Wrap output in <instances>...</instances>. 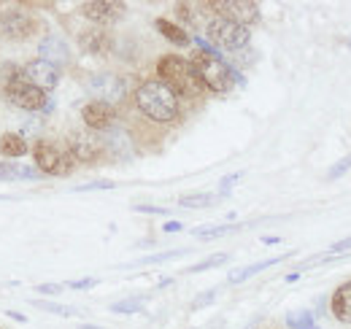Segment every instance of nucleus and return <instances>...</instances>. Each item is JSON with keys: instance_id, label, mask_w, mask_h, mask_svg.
Listing matches in <instances>:
<instances>
[{"instance_id": "473e14b6", "label": "nucleus", "mask_w": 351, "mask_h": 329, "mask_svg": "<svg viewBox=\"0 0 351 329\" xmlns=\"http://www.w3.org/2000/svg\"><path fill=\"white\" fill-rule=\"evenodd\" d=\"M214 300H217V291H214V289H211V291H203V294H200V297H197V300L192 302V310H200V308L211 305Z\"/></svg>"}, {"instance_id": "6e6552de", "label": "nucleus", "mask_w": 351, "mask_h": 329, "mask_svg": "<svg viewBox=\"0 0 351 329\" xmlns=\"http://www.w3.org/2000/svg\"><path fill=\"white\" fill-rule=\"evenodd\" d=\"M87 92L92 95V100L119 106L128 97V82L117 73H92L87 79Z\"/></svg>"}, {"instance_id": "f257e3e1", "label": "nucleus", "mask_w": 351, "mask_h": 329, "mask_svg": "<svg viewBox=\"0 0 351 329\" xmlns=\"http://www.w3.org/2000/svg\"><path fill=\"white\" fill-rule=\"evenodd\" d=\"M132 100L143 117H149L157 124H173L181 114V97L173 89H168L160 79H149V82L141 84L135 89Z\"/></svg>"}, {"instance_id": "79ce46f5", "label": "nucleus", "mask_w": 351, "mask_h": 329, "mask_svg": "<svg viewBox=\"0 0 351 329\" xmlns=\"http://www.w3.org/2000/svg\"><path fill=\"white\" fill-rule=\"evenodd\" d=\"M298 278H300V273H295V270H292V273H289V276H287V284H295V281H298Z\"/></svg>"}, {"instance_id": "423d86ee", "label": "nucleus", "mask_w": 351, "mask_h": 329, "mask_svg": "<svg viewBox=\"0 0 351 329\" xmlns=\"http://www.w3.org/2000/svg\"><path fill=\"white\" fill-rule=\"evenodd\" d=\"M5 100L11 103V106H16V108H22V111H54V100H49L46 97L44 89H38V86H33L30 82H11L5 84Z\"/></svg>"}, {"instance_id": "1a4fd4ad", "label": "nucleus", "mask_w": 351, "mask_h": 329, "mask_svg": "<svg viewBox=\"0 0 351 329\" xmlns=\"http://www.w3.org/2000/svg\"><path fill=\"white\" fill-rule=\"evenodd\" d=\"M206 8L217 11L221 19H230V22L243 25V27H252L263 19L260 5L254 0H214V3H206Z\"/></svg>"}, {"instance_id": "4468645a", "label": "nucleus", "mask_w": 351, "mask_h": 329, "mask_svg": "<svg viewBox=\"0 0 351 329\" xmlns=\"http://www.w3.org/2000/svg\"><path fill=\"white\" fill-rule=\"evenodd\" d=\"M79 49L89 57H108L114 51V36L106 27H87L79 33Z\"/></svg>"}, {"instance_id": "9b49d317", "label": "nucleus", "mask_w": 351, "mask_h": 329, "mask_svg": "<svg viewBox=\"0 0 351 329\" xmlns=\"http://www.w3.org/2000/svg\"><path fill=\"white\" fill-rule=\"evenodd\" d=\"M38 22L25 14V11H16V8H8L0 14V38H8V41H25L36 33Z\"/></svg>"}, {"instance_id": "c9c22d12", "label": "nucleus", "mask_w": 351, "mask_h": 329, "mask_svg": "<svg viewBox=\"0 0 351 329\" xmlns=\"http://www.w3.org/2000/svg\"><path fill=\"white\" fill-rule=\"evenodd\" d=\"M135 213H149V216H168V208H157V206H135Z\"/></svg>"}, {"instance_id": "412c9836", "label": "nucleus", "mask_w": 351, "mask_h": 329, "mask_svg": "<svg viewBox=\"0 0 351 329\" xmlns=\"http://www.w3.org/2000/svg\"><path fill=\"white\" fill-rule=\"evenodd\" d=\"M154 30L165 38V41H171L173 46H189L192 43V36L181 27V25H176L171 19H165V16H160V19H154Z\"/></svg>"}, {"instance_id": "cd10ccee", "label": "nucleus", "mask_w": 351, "mask_h": 329, "mask_svg": "<svg viewBox=\"0 0 351 329\" xmlns=\"http://www.w3.org/2000/svg\"><path fill=\"white\" fill-rule=\"evenodd\" d=\"M287 324H289V329H319L313 321V313H308V310L306 313H289Z\"/></svg>"}, {"instance_id": "c85d7f7f", "label": "nucleus", "mask_w": 351, "mask_h": 329, "mask_svg": "<svg viewBox=\"0 0 351 329\" xmlns=\"http://www.w3.org/2000/svg\"><path fill=\"white\" fill-rule=\"evenodd\" d=\"M0 76H3L5 84L22 82V79H25V71H22L19 65H14V62H3V65H0Z\"/></svg>"}, {"instance_id": "a211bd4d", "label": "nucleus", "mask_w": 351, "mask_h": 329, "mask_svg": "<svg viewBox=\"0 0 351 329\" xmlns=\"http://www.w3.org/2000/svg\"><path fill=\"white\" fill-rule=\"evenodd\" d=\"M44 173L36 164H19L14 160H3L0 162V181H36Z\"/></svg>"}, {"instance_id": "ddd939ff", "label": "nucleus", "mask_w": 351, "mask_h": 329, "mask_svg": "<svg viewBox=\"0 0 351 329\" xmlns=\"http://www.w3.org/2000/svg\"><path fill=\"white\" fill-rule=\"evenodd\" d=\"M22 71H25V82H30L33 86H38V89H54L60 79H62V73H60V68L57 65H51V62H46V60H30L27 65H22Z\"/></svg>"}, {"instance_id": "f704fd0d", "label": "nucleus", "mask_w": 351, "mask_h": 329, "mask_svg": "<svg viewBox=\"0 0 351 329\" xmlns=\"http://www.w3.org/2000/svg\"><path fill=\"white\" fill-rule=\"evenodd\" d=\"M241 175H243V173H230V175H224V178L219 181V192H221V195H230L232 184H235V181H241Z\"/></svg>"}, {"instance_id": "ea45409f", "label": "nucleus", "mask_w": 351, "mask_h": 329, "mask_svg": "<svg viewBox=\"0 0 351 329\" xmlns=\"http://www.w3.org/2000/svg\"><path fill=\"white\" fill-rule=\"evenodd\" d=\"M162 230H165V232H181V230H184V224H181V221H168Z\"/></svg>"}, {"instance_id": "393cba45", "label": "nucleus", "mask_w": 351, "mask_h": 329, "mask_svg": "<svg viewBox=\"0 0 351 329\" xmlns=\"http://www.w3.org/2000/svg\"><path fill=\"white\" fill-rule=\"evenodd\" d=\"M217 203V197L214 195H208V192H195V195H184L181 200H178V206L181 208H208Z\"/></svg>"}, {"instance_id": "f03ea898", "label": "nucleus", "mask_w": 351, "mask_h": 329, "mask_svg": "<svg viewBox=\"0 0 351 329\" xmlns=\"http://www.w3.org/2000/svg\"><path fill=\"white\" fill-rule=\"evenodd\" d=\"M157 76L168 89H173L178 97L197 100L206 92V86L200 84L197 73L192 71V62L186 57H181V54H162L157 60Z\"/></svg>"}, {"instance_id": "f3484780", "label": "nucleus", "mask_w": 351, "mask_h": 329, "mask_svg": "<svg viewBox=\"0 0 351 329\" xmlns=\"http://www.w3.org/2000/svg\"><path fill=\"white\" fill-rule=\"evenodd\" d=\"M289 256H295V251H284V254H278V256H267V259H260V262H254V265H246V267H241V270H235V273H230V284H243V281H249V278H254L257 273H263L267 267H276V265H281V262H287Z\"/></svg>"}, {"instance_id": "6ab92c4d", "label": "nucleus", "mask_w": 351, "mask_h": 329, "mask_svg": "<svg viewBox=\"0 0 351 329\" xmlns=\"http://www.w3.org/2000/svg\"><path fill=\"white\" fill-rule=\"evenodd\" d=\"M330 310H332V316H335L338 321L351 324V281L341 284V287L332 291V297H330Z\"/></svg>"}, {"instance_id": "e433bc0d", "label": "nucleus", "mask_w": 351, "mask_h": 329, "mask_svg": "<svg viewBox=\"0 0 351 329\" xmlns=\"http://www.w3.org/2000/svg\"><path fill=\"white\" fill-rule=\"evenodd\" d=\"M68 287L76 289V291H84V289L97 287V278H79V281H68Z\"/></svg>"}, {"instance_id": "b1692460", "label": "nucleus", "mask_w": 351, "mask_h": 329, "mask_svg": "<svg viewBox=\"0 0 351 329\" xmlns=\"http://www.w3.org/2000/svg\"><path fill=\"white\" fill-rule=\"evenodd\" d=\"M230 262V254H214V256H206V259H200L197 265H192V267H186L184 273H203V270H214V267H219V265H227Z\"/></svg>"}, {"instance_id": "72a5a7b5", "label": "nucleus", "mask_w": 351, "mask_h": 329, "mask_svg": "<svg viewBox=\"0 0 351 329\" xmlns=\"http://www.w3.org/2000/svg\"><path fill=\"white\" fill-rule=\"evenodd\" d=\"M330 251V256H341V254H349L351 251V235L349 238H343V241H338V243H332V246L327 248Z\"/></svg>"}, {"instance_id": "aec40b11", "label": "nucleus", "mask_w": 351, "mask_h": 329, "mask_svg": "<svg viewBox=\"0 0 351 329\" xmlns=\"http://www.w3.org/2000/svg\"><path fill=\"white\" fill-rule=\"evenodd\" d=\"M30 149H33V146H30L27 138L19 135V132H5V135H0V154H3V160H19V157H25Z\"/></svg>"}, {"instance_id": "58836bf2", "label": "nucleus", "mask_w": 351, "mask_h": 329, "mask_svg": "<svg viewBox=\"0 0 351 329\" xmlns=\"http://www.w3.org/2000/svg\"><path fill=\"white\" fill-rule=\"evenodd\" d=\"M5 316H8V319H14L16 324H27V316H22L19 310H5Z\"/></svg>"}, {"instance_id": "dca6fc26", "label": "nucleus", "mask_w": 351, "mask_h": 329, "mask_svg": "<svg viewBox=\"0 0 351 329\" xmlns=\"http://www.w3.org/2000/svg\"><path fill=\"white\" fill-rule=\"evenodd\" d=\"M103 143H106V154L117 157V160H132V143L130 135L122 130V127H114L108 132H103Z\"/></svg>"}, {"instance_id": "4be33fe9", "label": "nucleus", "mask_w": 351, "mask_h": 329, "mask_svg": "<svg viewBox=\"0 0 351 329\" xmlns=\"http://www.w3.org/2000/svg\"><path fill=\"white\" fill-rule=\"evenodd\" d=\"M238 230H243V224H217V227H197V230H192V235L197 241H217V238H224Z\"/></svg>"}, {"instance_id": "0eeeda50", "label": "nucleus", "mask_w": 351, "mask_h": 329, "mask_svg": "<svg viewBox=\"0 0 351 329\" xmlns=\"http://www.w3.org/2000/svg\"><path fill=\"white\" fill-rule=\"evenodd\" d=\"M68 151L73 154V160L82 164H95L106 157V143L103 135L92 132V130H76L68 138Z\"/></svg>"}, {"instance_id": "f8f14e48", "label": "nucleus", "mask_w": 351, "mask_h": 329, "mask_svg": "<svg viewBox=\"0 0 351 329\" xmlns=\"http://www.w3.org/2000/svg\"><path fill=\"white\" fill-rule=\"evenodd\" d=\"M117 119H119L117 106H108V103H100V100H89L87 106L82 108V122L87 124V130L97 132V135L114 130Z\"/></svg>"}, {"instance_id": "2eb2a0df", "label": "nucleus", "mask_w": 351, "mask_h": 329, "mask_svg": "<svg viewBox=\"0 0 351 329\" xmlns=\"http://www.w3.org/2000/svg\"><path fill=\"white\" fill-rule=\"evenodd\" d=\"M38 54H41V60L57 65V68L71 62V49H68V43L62 41L60 36H46L44 41L38 43Z\"/></svg>"}, {"instance_id": "20e7f679", "label": "nucleus", "mask_w": 351, "mask_h": 329, "mask_svg": "<svg viewBox=\"0 0 351 329\" xmlns=\"http://www.w3.org/2000/svg\"><path fill=\"white\" fill-rule=\"evenodd\" d=\"M33 162L36 167L44 173V175H54V178H65V175H71L73 173V167H76V160H73V154L68 151V146H62V143H57V141H36L33 143Z\"/></svg>"}, {"instance_id": "9d476101", "label": "nucleus", "mask_w": 351, "mask_h": 329, "mask_svg": "<svg viewBox=\"0 0 351 329\" xmlns=\"http://www.w3.org/2000/svg\"><path fill=\"white\" fill-rule=\"evenodd\" d=\"M79 14L89 22H95V27H106V25L125 19L128 5L117 0H87V3H79Z\"/></svg>"}, {"instance_id": "7ed1b4c3", "label": "nucleus", "mask_w": 351, "mask_h": 329, "mask_svg": "<svg viewBox=\"0 0 351 329\" xmlns=\"http://www.w3.org/2000/svg\"><path fill=\"white\" fill-rule=\"evenodd\" d=\"M189 62H192V71L197 73L200 84H203L208 92H214V95H227L235 84H241V86L246 84L243 76H241L238 71H232L219 54L195 51V54L189 57Z\"/></svg>"}, {"instance_id": "4c0bfd02", "label": "nucleus", "mask_w": 351, "mask_h": 329, "mask_svg": "<svg viewBox=\"0 0 351 329\" xmlns=\"http://www.w3.org/2000/svg\"><path fill=\"white\" fill-rule=\"evenodd\" d=\"M36 291H38V294H49V297H54V294H60V291H62V284H38Z\"/></svg>"}, {"instance_id": "7c9ffc66", "label": "nucleus", "mask_w": 351, "mask_h": 329, "mask_svg": "<svg viewBox=\"0 0 351 329\" xmlns=\"http://www.w3.org/2000/svg\"><path fill=\"white\" fill-rule=\"evenodd\" d=\"M351 170V154L349 157H343L341 162H335L332 167H330V173H327V181H338L341 175H346Z\"/></svg>"}, {"instance_id": "bb28decb", "label": "nucleus", "mask_w": 351, "mask_h": 329, "mask_svg": "<svg viewBox=\"0 0 351 329\" xmlns=\"http://www.w3.org/2000/svg\"><path fill=\"white\" fill-rule=\"evenodd\" d=\"M143 302H146V297H130V300H119V302H114L111 305V313H141L143 310Z\"/></svg>"}, {"instance_id": "37998d69", "label": "nucleus", "mask_w": 351, "mask_h": 329, "mask_svg": "<svg viewBox=\"0 0 351 329\" xmlns=\"http://www.w3.org/2000/svg\"><path fill=\"white\" fill-rule=\"evenodd\" d=\"M79 329H106V327H95V324H82Z\"/></svg>"}, {"instance_id": "a878e982", "label": "nucleus", "mask_w": 351, "mask_h": 329, "mask_svg": "<svg viewBox=\"0 0 351 329\" xmlns=\"http://www.w3.org/2000/svg\"><path fill=\"white\" fill-rule=\"evenodd\" d=\"M189 254L186 248H173V251H162V254H149V256H141L135 265H162V262H171V259H178Z\"/></svg>"}, {"instance_id": "a19ab883", "label": "nucleus", "mask_w": 351, "mask_h": 329, "mask_svg": "<svg viewBox=\"0 0 351 329\" xmlns=\"http://www.w3.org/2000/svg\"><path fill=\"white\" fill-rule=\"evenodd\" d=\"M278 241H281V238H276V235H265V238H263V243H265V246H276Z\"/></svg>"}, {"instance_id": "c756f323", "label": "nucleus", "mask_w": 351, "mask_h": 329, "mask_svg": "<svg viewBox=\"0 0 351 329\" xmlns=\"http://www.w3.org/2000/svg\"><path fill=\"white\" fill-rule=\"evenodd\" d=\"M106 189H117V184L108 178H100V181H89L84 186H73V192H106Z\"/></svg>"}, {"instance_id": "5701e85b", "label": "nucleus", "mask_w": 351, "mask_h": 329, "mask_svg": "<svg viewBox=\"0 0 351 329\" xmlns=\"http://www.w3.org/2000/svg\"><path fill=\"white\" fill-rule=\"evenodd\" d=\"M33 308L51 313V316H62V319H71V316H79V310L73 305H62V302H51V300H33Z\"/></svg>"}, {"instance_id": "39448f33", "label": "nucleus", "mask_w": 351, "mask_h": 329, "mask_svg": "<svg viewBox=\"0 0 351 329\" xmlns=\"http://www.w3.org/2000/svg\"><path fill=\"white\" fill-rule=\"evenodd\" d=\"M206 36H208V41H211V46H214L217 51H219V49L221 51H241L243 46H249V41H252L249 27L235 25V22H230V19H221V16H214V19L208 22Z\"/></svg>"}, {"instance_id": "2f4dec72", "label": "nucleus", "mask_w": 351, "mask_h": 329, "mask_svg": "<svg viewBox=\"0 0 351 329\" xmlns=\"http://www.w3.org/2000/svg\"><path fill=\"white\" fill-rule=\"evenodd\" d=\"M176 16L181 19V22H195V14H192V5L189 3H176Z\"/></svg>"}, {"instance_id": "c03bdc74", "label": "nucleus", "mask_w": 351, "mask_h": 329, "mask_svg": "<svg viewBox=\"0 0 351 329\" xmlns=\"http://www.w3.org/2000/svg\"><path fill=\"white\" fill-rule=\"evenodd\" d=\"M349 49H351V38H349Z\"/></svg>"}]
</instances>
